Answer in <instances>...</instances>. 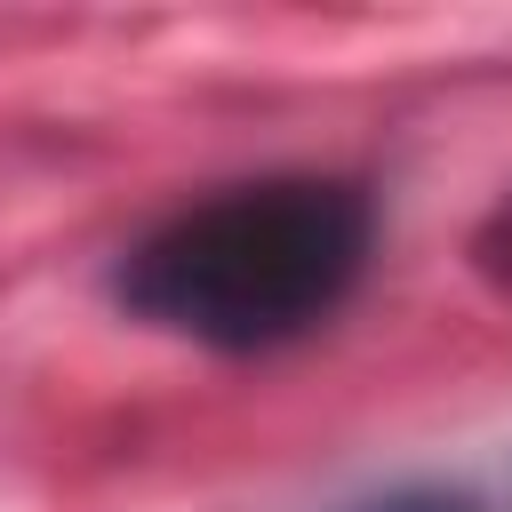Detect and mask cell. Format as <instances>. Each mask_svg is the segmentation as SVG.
Masks as SVG:
<instances>
[{"instance_id": "6da1fadb", "label": "cell", "mask_w": 512, "mask_h": 512, "mask_svg": "<svg viewBox=\"0 0 512 512\" xmlns=\"http://www.w3.org/2000/svg\"><path fill=\"white\" fill-rule=\"evenodd\" d=\"M360 256H368L360 192L240 184V192L176 216L168 232H152L128 256L120 296L176 336L256 352V344H280V336L312 328L320 312H336V296L360 280Z\"/></svg>"}, {"instance_id": "7a4b0ae2", "label": "cell", "mask_w": 512, "mask_h": 512, "mask_svg": "<svg viewBox=\"0 0 512 512\" xmlns=\"http://www.w3.org/2000/svg\"><path fill=\"white\" fill-rule=\"evenodd\" d=\"M360 512H480V504L456 496V488H400V496H376V504H360Z\"/></svg>"}]
</instances>
